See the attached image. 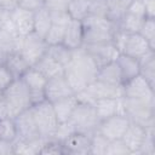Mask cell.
Returning a JSON list of instances; mask_svg holds the SVG:
<instances>
[{"mask_svg": "<svg viewBox=\"0 0 155 155\" xmlns=\"http://www.w3.org/2000/svg\"><path fill=\"white\" fill-rule=\"evenodd\" d=\"M46 140L47 138H42V137L30 139V140L16 138L13 140V154H24V155L40 154V150L44 147Z\"/></svg>", "mask_w": 155, "mask_h": 155, "instance_id": "cell-24", "label": "cell"}, {"mask_svg": "<svg viewBox=\"0 0 155 155\" xmlns=\"http://www.w3.org/2000/svg\"><path fill=\"white\" fill-rule=\"evenodd\" d=\"M68 121L71 124L76 132L87 134L94 133L99 124L94 105L90 103H78Z\"/></svg>", "mask_w": 155, "mask_h": 155, "instance_id": "cell-7", "label": "cell"}, {"mask_svg": "<svg viewBox=\"0 0 155 155\" xmlns=\"http://www.w3.org/2000/svg\"><path fill=\"white\" fill-rule=\"evenodd\" d=\"M109 144V139L102 136L99 132H94L91 134V144H90V154L92 155H105L107 148Z\"/></svg>", "mask_w": 155, "mask_h": 155, "instance_id": "cell-34", "label": "cell"}, {"mask_svg": "<svg viewBox=\"0 0 155 155\" xmlns=\"http://www.w3.org/2000/svg\"><path fill=\"white\" fill-rule=\"evenodd\" d=\"M63 1H65V2H67V4H68V2H69V1H70V0H63Z\"/></svg>", "mask_w": 155, "mask_h": 155, "instance_id": "cell-51", "label": "cell"}, {"mask_svg": "<svg viewBox=\"0 0 155 155\" xmlns=\"http://www.w3.org/2000/svg\"><path fill=\"white\" fill-rule=\"evenodd\" d=\"M139 75H142L153 87H155V53L150 51L138 59Z\"/></svg>", "mask_w": 155, "mask_h": 155, "instance_id": "cell-28", "label": "cell"}, {"mask_svg": "<svg viewBox=\"0 0 155 155\" xmlns=\"http://www.w3.org/2000/svg\"><path fill=\"white\" fill-rule=\"evenodd\" d=\"M78 103L79 102H78V98L75 94H71V96H68L65 98H62V99L53 102L52 105H53L56 116L58 119V122L68 121L70 119L75 107L78 105Z\"/></svg>", "mask_w": 155, "mask_h": 155, "instance_id": "cell-22", "label": "cell"}, {"mask_svg": "<svg viewBox=\"0 0 155 155\" xmlns=\"http://www.w3.org/2000/svg\"><path fill=\"white\" fill-rule=\"evenodd\" d=\"M67 25L63 24H56L52 23L47 34L45 35V41L47 45H56V44H62L64 39V33H65Z\"/></svg>", "mask_w": 155, "mask_h": 155, "instance_id": "cell-35", "label": "cell"}, {"mask_svg": "<svg viewBox=\"0 0 155 155\" xmlns=\"http://www.w3.org/2000/svg\"><path fill=\"white\" fill-rule=\"evenodd\" d=\"M81 23L84 29L82 45L110 42L113 39V34L117 27L107 17L91 16V15H88L85 19H82Z\"/></svg>", "mask_w": 155, "mask_h": 155, "instance_id": "cell-2", "label": "cell"}, {"mask_svg": "<svg viewBox=\"0 0 155 155\" xmlns=\"http://www.w3.org/2000/svg\"><path fill=\"white\" fill-rule=\"evenodd\" d=\"M116 63L120 68L124 82L139 74V62L137 58H133L125 53H120L116 58Z\"/></svg>", "mask_w": 155, "mask_h": 155, "instance_id": "cell-26", "label": "cell"}, {"mask_svg": "<svg viewBox=\"0 0 155 155\" xmlns=\"http://www.w3.org/2000/svg\"><path fill=\"white\" fill-rule=\"evenodd\" d=\"M45 54H47L48 57H51L52 59H54L56 62H58L61 65L65 67L73 56V50L68 48L65 45L63 44H56V45H48L46 48Z\"/></svg>", "mask_w": 155, "mask_h": 155, "instance_id": "cell-31", "label": "cell"}, {"mask_svg": "<svg viewBox=\"0 0 155 155\" xmlns=\"http://www.w3.org/2000/svg\"><path fill=\"white\" fill-rule=\"evenodd\" d=\"M2 94L8 104L10 115L13 119L23 110L31 107L30 92L21 78L13 79L2 91Z\"/></svg>", "mask_w": 155, "mask_h": 155, "instance_id": "cell-4", "label": "cell"}, {"mask_svg": "<svg viewBox=\"0 0 155 155\" xmlns=\"http://www.w3.org/2000/svg\"><path fill=\"white\" fill-rule=\"evenodd\" d=\"M97 116L101 120H104L115 114L125 115L124 111V97L121 98H101L96 99L93 103Z\"/></svg>", "mask_w": 155, "mask_h": 155, "instance_id": "cell-17", "label": "cell"}, {"mask_svg": "<svg viewBox=\"0 0 155 155\" xmlns=\"http://www.w3.org/2000/svg\"><path fill=\"white\" fill-rule=\"evenodd\" d=\"M127 12L133 13V15H137V16L147 17V15H145V7H144V2H143V1L133 0V1L130 4V6H128Z\"/></svg>", "mask_w": 155, "mask_h": 155, "instance_id": "cell-45", "label": "cell"}, {"mask_svg": "<svg viewBox=\"0 0 155 155\" xmlns=\"http://www.w3.org/2000/svg\"><path fill=\"white\" fill-rule=\"evenodd\" d=\"M139 34L149 42L151 48L155 50V21L154 18H145Z\"/></svg>", "mask_w": 155, "mask_h": 155, "instance_id": "cell-38", "label": "cell"}, {"mask_svg": "<svg viewBox=\"0 0 155 155\" xmlns=\"http://www.w3.org/2000/svg\"><path fill=\"white\" fill-rule=\"evenodd\" d=\"M17 138V130L12 117L0 120V139L13 142Z\"/></svg>", "mask_w": 155, "mask_h": 155, "instance_id": "cell-36", "label": "cell"}, {"mask_svg": "<svg viewBox=\"0 0 155 155\" xmlns=\"http://www.w3.org/2000/svg\"><path fill=\"white\" fill-rule=\"evenodd\" d=\"M10 17H11V11L0 7V28H2L10 21Z\"/></svg>", "mask_w": 155, "mask_h": 155, "instance_id": "cell-50", "label": "cell"}, {"mask_svg": "<svg viewBox=\"0 0 155 155\" xmlns=\"http://www.w3.org/2000/svg\"><path fill=\"white\" fill-rule=\"evenodd\" d=\"M39 133L42 138H52L57 126H58V119L56 116L53 105L51 102L44 99L36 104H33L30 107Z\"/></svg>", "mask_w": 155, "mask_h": 155, "instance_id": "cell-5", "label": "cell"}, {"mask_svg": "<svg viewBox=\"0 0 155 155\" xmlns=\"http://www.w3.org/2000/svg\"><path fill=\"white\" fill-rule=\"evenodd\" d=\"M91 134L82 132H73L65 140L62 142L64 154L73 155H87L90 154Z\"/></svg>", "mask_w": 155, "mask_h": 155, "instance_id": "cell-14", "label": "cell"}, {"mask_svg": "<svg viewBox=\"0 0 155 155\" xmlns=\"http://www.w3.org/2000/svg\"><path fill=\"white\" fill-rule=\"evenodd\" d=\"M0 7L8 11H13L15 8L18 7V4L17 0H0Z\"/></svg>", "mask_w": 155, "mask_h": 155, "instance_id": "cell-49", "label": "cell"}, {"mask_svg": "<svg viewBox=\"0 0 155 155\" xmlns=\"http://www.w3.org/2000/svg\"><path fill=\"white\" fill-rule=\"evenodd\" d=\"M85 51L91 56V58L94 61L98 68L116 61L120 52L116 50V47L113 45V42H101V44H90V45H82Z\"/></svg>", "mask_w": 155, "mask_h": 155, "instance_id": "cell-10", "label": "cell"}, {"mask_svg": "<svg viewBox=\"0 0 155 155\" xmlns=\"http://www.w3.org/2000/svg\"><path fill=\"white\" fill-rule=\"evenodd\" d=\"M33 68L36 69L39 73H41L46 79H51L53 76L61 75V74H63V70H64L63 65H61L58 62H56L54 59H52L47 54H44L33 65Z\"/></svg>", "mask_w": 155, "mask_h": 155, "instance_id": "cell-25", "label": "cell"}, {"mask_svg": "<svg viewBox=\"0 0 155 155\" xmlns=\"http://www.w3.org/2000/svg\"><path fill=\"white\" fill-rule=\"evenodd\" d=\"M108 0H88V15L107 17Z\"/></svg>", "mask_w": 155, "mask_h": 155, "instance_id": "cell-39", "label": "cell"}, {"mask_svg": "<svg viewBox=\"0 0 155 155\" xmlns=\"http://www.w3.org/2000/svg\"><path fill=\"white\" fill-rule=\"evenodd\" d=\"M130 119L126 115L115 114L104 120H101L97 127V132L104 136L107 139H120L130 125Z\"/></svg>", "mask_w": 155, "mask_h": 155, "instance_id": "cell-9", "label": "cell"}, {"mask_svg": "<svg viewBox=\"0 0 155 155\" xmlns=\"http://www.w3.org/2000/svg\"><path fill=\"white\" fill-rule=\"evenodd\" d=\"M150 51H154V48H151L149 42L139 33H134V34H128L122 53L139 59Z\"/></svg>", "mask_w": 155, "mask_h": 155, "instance_id": "cell-18", "label": "cell"}, {"mask_svg": "<svg viewBox=\"0 0 155 155\" xmlns=\"http://www.w3.org/2000/svg\"><path fill=\"white\" fill-rule=\"evenodd\" d=\"M138 1H144V0H138Z\"/></svg>", "mask_w": 155, "mask_h": 155, "instance_id": "cell-52", "label": "cell"}, {"mask_svg": "<svg viewBox=\"0 0 155 155\" xmlns=\"http://www.w3.org/2000/svg\"><path fill=\"white\" fill-rule=\"evenodd\" d=\"M13 121H15L16 130H17V138H21L24 140H30V139L41 137L30 108L23 110L17 116H15Z\"/></svg>", "mask_w": 155, "mask_h": 155, "instance_id": "cell-12", "label": "cell"}, {"mask_svg": "<svg viewBox=\"0 0 155 155\" xmlns=\"http://www.w3.org/2000/svg\"><path fill=\"white\" fill-rule=\"evenodd\" d=\"M73 132H75V130H74V127L71 126V124L69 121L59 122L58 126H57V128H56V131H54V133H53V136H52V139H56V140H58V142L62 143Z\"/></svg>", "mask_w": 155, "mask_h": 155, "instance_id": "cell-40", "label": "cell"}, {"mask_svg": "<svg viewBox=\"0 0 155 155\" xmlns=\"http://www.w3.org/2000/svg\"><path fill=\"white\" fill-rule=\"evenodd\" d=\"M93 98L101 99V98H121L124 97V85H109L99 80L92 81L87 87L85 88Z\"/></svg>", "mask_w": 155, "mask_h": 155, "instance_id": "cell-15", "label": "cell"}, {"mask_svg": "<svg viewBox=\"0 0 155 155\" xmlns=\"http://www.w3.org/2000/svg\"><path fill=\"white\" fill-rule=\"evenodd\" d=\"M124 111L132 122L145 128L155 126V102L124 97Z\"/></svg>", "mask_w": 155, "mask_h": 155, "instance_id": "cell-3", "label": "cell"}, {"mask_svg": "<svg viewBox=\"0 0 155 155\" xmlns=\"http://www.w3.org/2000/svg\"><path fill=\"white\" fill-rule=\"evenodd\" d=\"M21 79L23 80V82L25 84V86L29 88L30 92V101H31V105L36 104L41 101L45 99V85L47 79L39 73L36 69H34L33 67H30L22 76Z\"/></svg>", "mask_w": 155, "mask_h": 155, "instance_id": "cell-11", "label": "cell"}, {"mask_svg": "<svg viewBox=\"0 0 155 155\" xmlns=\"http://www.w3.org/2000/svg\"><path fill=\"white\" fill-rule=\"evenodd\" d=\"M97 71V64L81 46L76 50H73L71 59L64 67L63 75L65 76L73 92L78 93L96 80Z\"/></svg>", "mask_w": 155, "mask_h": 155, "instance_id": "cell-1", "label": "cell"}, {"mask_svg": "<svg viewBox=\"0 0 155 155\" xmlns=\"http://www.w3.org/2000/svg\"><path fill=\"white\" fill-rule=\"evenodd\" d=\"M47 46L48 45L46 44L45 39L33 31L25 36H18L16 42V52L21 53L29 67H33L45 54Z\"/></svg>", "mask_w": 155, "mask_h": 155, "instance_id": "cell-6", "label": "cell"}, {"mask_svg": "<svg viewBox=\"0 0 155 155\" xmlns=\"http://www.w3.org/2000/svg\"><path fill=\"white\" fill-rule=\"evenodd\" d=\"M82 40H84V29L81 21L71 19L65 28L64 39L62 44L70 50H76L82 46Z\"/></svg>", "mask_w": 155, "mask_h": 155, "instance_id": "cell-20", "label": "cell"}, {"mask_svg": "<svg viewBox=\"0 0 155 155\" xmlns=\"http://www.w3.org/2000/svg\"><path fill=\"white\" fill-rule=\"evenodd\" d=\"M18 7L29 10V11H36L40 7L45 6V0H17Z\"/></svg>", "mask_w": 155, "mask_h": 155, "instance_id": "cell-43", "label": "cell"}, {"mask_svg": "<svg viewBox=\"0 0 155 155\" xmlns=\"http://www.w3.org/2000/svg\"><path fill=\"white\" fill-rule=\"evenodd\" d=\"M147 17H142V16H137L130 12H126L125 16L121 18V21L117 24V28H120L121 30L126 31L127 34H134V33H139L143 22Z\"/></svg>", "mask_w": 155, "mask_h": 155, "instance_id": "cell-32", "label": "cell"}, {"mask_svg": "<svg viewBox=\"0 0 155 155\" xmlns=\"http://www.w3.org/2000/svg\"><path fill=\"white\" fill-rule=\"evenodd\" d=\"M52 24L51 12L46 6L34 11V33L41 38H45Z\"/></svg>", "mask_w": 155, "mask_h": 155, "instance_id": "cell-27", "label": "cell"}, {"mask_svg": "<svg viewBox=\"0 0 155 155\" xmlns=\"http://www.w3.org/2000/svg\"><path fill=\"white\" fill-rule=\"evenodd\" d=\"M7 70L11 73L12 78L13 79H17V78H21L30 67L29 64L25 62V59L21 56V53L18 52H12L7 58H6V62L4 64Z\"/></svg>", "mask_w": 155, "mask_h": 155, "instance_id": "cell-29", "label": "cell"}, {"mask_svg": "<svg viewBox=\"0 0 155 155\" xmlns=\"http://www.w3.org/2000/svg\"><path fill=\"white\" fill-rule=\"evenodd\" d=\"M6 117H11L10 115V108H8V104L2 94V92L0 93V120L2 119H6Z\"/></svg>", "mask_w": 155, "mask_h": 155, "instance_id": "cell-46", "label": "cell"}, {"mask_svg": "<svg viewBox=\"0 0 155 155\" xmlns=\"http://www.w3.org/2000/svg\"><path fill=\"white\" fill-rule=\"evenodd\" d=\"M13 154V142L0 139V155Z\"/></svg>", "mask_w": 155, "mask_h": 155, "instance_id": "cell-47", "label": "cell"}, {"mask_svg": "<svg viewBox=\"0 0 155 155\" xmlns=\"http://www.w3.org/2000/svg\"><path fill=\"white\" fill-rule=\"evenodd\" d=\"M132 1L133 0H108L107 18L117 25L121 18L127 12V8Z\"/></svg>", "mask_w": 155, "mask_h": 155, "instance_id": "cell-30", "label": "cell"}, {"mask_svg": "<svg viewBox=\"0 0 155 155\" xmlns=\"http://www.w3.org/2000/svg\"><path fill=\"white\" fill-rule=\"evenodd\" d=\"M155 153V131L154 127H148L142 145L138 150V154L153 155Z\"/></svg>", "mask_w": 155, "mask_h": 155, "instance_id": "cell-37", "label": "cell"}, {"mask_svg": "<svg viewBox=\"0 0 155 155\" xmlns=\"http://www.w3.org/2000/svg\"><path fill=\"white\" fill-rule=\"evenodd\" d=\"M13 80L11 73L4 64H0V93L5 90V87Z\"/></svg>", "mask_w": 155, "mask_h": 155, "instance_id": "cell-44", "label": "cell"}, {"mask_svg": "<svg viewBox=\"0 0 155 155\" xmlns=\"http://www.w3.org/2000/svg\"><path fill=\"white\" fill-rule=\"evenodd\" d=\"M124 97L155 102L154 87L139 74L124 82Z\"/></svg>", "mask_w": 155, "mask_h": 155, "instance_id": "cell-8", "label": "cell"}, {"mask_svg": "<svg viewBox=\"0 0 155 155\" xmlns=\"http://www.w3.org/2000/svg\"><path fill=\"white\" fill-rule=\"evenodd\" d=\"M143 2L145 7L147 18H154L155 17V0H144Z\"/></svg>", "mask_w": 155, "mask_h": 155, "instance_id": "cell-48", "label": "cell"}, {"mask_svg": "<svg viewBox=\"0 0 155 155\" xmlns=\"http://www.w3.org/2000/svg\"><path fill=\"white\" fill-rule=\"evenodd\" d=\"M96 80L103 81L109 85H115V86L124 85L122 75H121V71H120V68H119L116 61L110 62V63L98 68Z\"/></svg>", "mask_w": 155, "mask_h": 155, "instance_id": "cell-21", "label": "cell"}, {"mask_svg": "<svg viewBox=\"0 0 155 155\" xmlns=\"http://www.w3.org/2000/svg\"><path fill=\"white\" fill-rule=\"evenodd\" d=\"M44 92H45V99L51 103H53L58 99L65 98L68 96L75 94L63 74L53 76L51 79H47Z\"/></svg>", "mask_w": 155, "mask_h": 155, "instance_id": "cell-13", "label": "cell"}, {"mask_svg": "<svg viewBox=\"0 0 155 155\" xmlns=\"http://www.w3.org/2000/svg\"><path fill=\"white\" fill-rule=\"evenodd\" d=\"M67 11L71 19L82 21L88 16V0H70Z\"/></svg>", "mask_w": 155, "mask_h": 155, "instance_id": "cell-33", "label": "cell"}, {"mask_svg": "<svg viewBox=\"0 0 155 155\" xmlns=\"http://www.w3.org/2000/svg\"><path fill=\"white\" fill-rule=\"evenodd\" d=\"M18 36V34L6 28H0V64H5L6 58L12 52H16V42Z\"/></svg>", "mask_w": 155, "mask_h": 155, "instance_id": "cell-23", "label": "cell"}, {"mask_svg": "<svg viewBox=\"0 0 155 155\" xmlns=\"http://www.w3.org/2000/svg\"><path fill=\"white\" fill-rule=\"evenodd\" d=\"M130 150L125 145V143L122 142V139H113L109 140L105 155H130Z\"/></svg>", "mask_w": 155, "mask_h": 155, "instance_id": "cell-41", "label": "cell"}, {"mask_svg": "<svg viewBox=\"0 0 155 155\" xmlns=\"http://www.w3.org/2000/svg\"><path fill=\"white\" fill-rule=\"evenodd\" d=\"M145 132H147L145 127H143L136 122H132V121L130 122V125L127 126L121 139L125 143V145L128 148L131 154H138V150L142 145Z\"/></svg>", "mask_w": 155, "mask_h": 155, "instance_id": "cell-19", "label": "cell"}, {"mask_svg": "<svg viewBox=\"0 0 155 155\" xmlns=\"http://www.w3.org/2000/svg\"><path fill=\"white\" fill-rule=\"evenodd\" d=\"M10 19L19 35L25 36L34 31V11L17 7L11 11Z\"/></svg>", "mask_w": 155, "mask_h": 155, "instance_id": "cell-16", "label": "cell"}, {"mask_svg": "<svg viewBox=\"0 0 155 155\" xmlns=\"http://www.w3.org/2000/svg\"><path fill=\"white\" fill-rule=\"evenodd\" d=\"M40 154L42 155H51V154H64L62 143L56 140V139H47L44 144V147L40 150Z\"/></svg>", "mask_w": 155, "mask_h": 155, "instance_id": "cell-42", "label": "cell"}]
</instances>
